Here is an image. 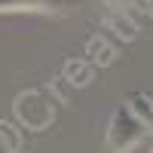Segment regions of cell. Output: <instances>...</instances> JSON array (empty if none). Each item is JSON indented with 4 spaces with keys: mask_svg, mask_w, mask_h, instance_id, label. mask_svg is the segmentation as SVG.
<instances>
[{
    "mask_svg": "<svg viewBox=\"0 0 153 153\" xmlns=\"http://www.w3.org/2000/svg\"><path fill=\"white\" fill-rule=\"evenodd\" d=\"M144 138H147V129L132 117L129 107H117L110 113V123L104 132V147L110 153H132Z\"/></svg>",
    "mask_w": 153,
    "mask_h": 153,
    "instance_id": "1",
    "label": "cell"
},
{
    "mask_svg": "<svg viewBox=\"0 0 153 153\" xmlns=\"http://www.w3.org/2000/svg\"><path fill=\"white\" fill-rule=\"evenodd\" d=\"M126 107L132 110V117L141 123L144 129H153V98H150V95H144V92H132Z\"/></svg>",
    "mask_w": 153,
    "mask_h": 153,
    "instance_id": "2",
    "label": "cell"
},
{
    "mask_svg": "<svg viewBox=\"0 0 153 153\" xmlns=\"http://www.w3.org/2000/svg\"><path fill=\"white\" fill-rule=\"evenodd\" d=\"M52 0H0V9H49Z\"/></svg>",
    "mask_w": 153,
    "mask_h": 153,
    "instance_id": "3",
    "label": "cell"
},
{
    "mask_svg": "<svg viewBox=\"0 0 153 153\" xmlns=\"http://www.w3.org/2000/svg\"><path fill=\"white\" fill-rule=\"evenodd\" d=\"M123 3H126V0H123Z\"/></svg>",
    "mask_w": 153,
    "mask_h": 153,
    "instance_id": "4",
    "label": "cell"
},
{
    "mask_svg": "<svg viewBox=\"0 0 153 153\" xmlns=\"http://www.w3.org/2000/svg\"><path fill=\"white\" fill-rule=\"evenodd\" d=\"M150 153H153V150H150Z\"/></svg>",
    "mask_w": 153,
    "mask_h": 153,
    "instance_id": "5",
    "label": "cell"
}]
</instances>
